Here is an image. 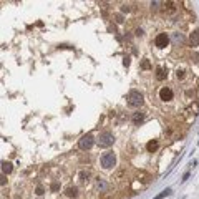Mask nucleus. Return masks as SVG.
Returning <instances> with one entry per match:
<instances>
[{"label": "nucleus", "mask_w": 199, "mask_h": 199, "mask_svg": "<svg viewBox=\"0 0 199 199\" xmlns=\"http://www.w3.org/2000/svg\"><path fill=\"white\" fill-rule=\"evenodd\" d=\"M12 169H13L12 163H8V161H2V173H3V174H10V173H12Z\"/></svg>", "instance_id": "6e6552de"}, {"label": "nucleus", "mask_w": 199, "mask_h": 199, "mask_svg": "<svg viewBox=\"0 0 199 199\" xmlns=\"http://www.w3.org/2000/svg\"><path fill=\"white\" fill-rule=\"evenodd\" d=\"M146 149H148L149 153L156 151V149H158V141H156V139H151V141H149V143L146 144Z\"/></svg>", "instance_id": "1a4fd4ad"}, {"label": "nucleus", "mask_w": 199, "mask_h": 199, "mask_svg": "<svg viewBox=\"0 0 199 199\" xmlns=\"http://www.w3.org/2000/svg\"><path fill=\"white\" fill-rule=\"evenodd\" d=\"M37 194H38V196H42V194H43V188H42V186L37 188Z\"/></svg>", "instance_id": "6ab92c4d"}, {"label": "nucleus", "mask_w": 199, "mask_h": 199, "mask_svg": "<svg viewBox=\"0 0 199 199\" xmlns=\"http://www.w3.org/2000/svg\"><path fill=\"white\" fill-rule=\"evenodd\" d=\"M88 179H90V173L88 171H81L80 173V181L81 183H88Z\"/></svg>", "instance_id": "2eb2a0df"}, {"label": "nucleus", "mask_w": 199, "mask_h": 199, "mask_svg": "<svg viewBox=\"0 0 199 199\" xmlns=\"http://www.w3.org/2000/svg\"><path fill=\"white\" fill-rule=\"evenodd\" d=\"M143 101H144V98H143V95L139 93V91L131 90L129 93H128V105H129V106H134V108H138V106L143 105Z\"/></svg>", "instance_id": "f257e3e1"}, {"label": "nucleus", "mask_w": 199, "mask_h": 199, "mask_svg": "<svg viewBox=\"0 0 199 199\" xmlns=\"http://www.w3.org/2000/svg\"><path fill=\"white\" fill-rule=\"evenodd\" d=\"M113 143H115V136H113V133H110V131H105V133H101L98 136V144L101 148H108Z\"/></svg>", "instance_id": "f03ea898"}, {"label": "nucleus", "mask_w": 199, "mask_h": 199, "mask_svg": "<svg viewBox=\"0 0 199 199\" xmlns=\"http://www.w3.org/2000/svg\"><path fill=\"white\" fill-rule=\"evenodd\" d=\"M178 78H183V76H184V71H181V70H178Z\"/></svg>", "instance_id": "412c9836"}, {"label": "nucleus", "mask_w": 199, "mask_h": 199, "mask_svg": "<svg viewBox=\"0 0 199 199\" xmlns=\"http://www.w3.org/2000/svg\"><path fill=\"white\" fill-rule=\"evenodd\" d=\"M189 40H191V45L192 47H197L199 45V30H194L191 33V37H189Z\"/></svg>", "instance_id": "0eeeda50"}, {"label": "nucleus", "mask_w": 199, "mask_h": 199, "mask_svg": "<svg viewBox=\"0 0 199 199\" xmlns=\"http://www.w3.org/2000/svg\"><path fill=\"white\" fill-rule=\"evenodd\" d=\"M173 42H174V43H183V42H184V37L181 35V33L176 32V33H173Z\"/></svg>", "instance_id": "ddd939ff"}, {"label": "nucleus", "mask_w": 199, "mask_h": 199, "mask_svg": "<svg viewBox=\"0 0 199 199\" xmlns=\"http://www.w3.org/2000/svg\"><path fill=\"white\" fill-rule=\"evenodd\" d=\"M169 194H171V189L168 188V189H164V191H161V192H159L158 196H156V197H153V199H163V197H168Z\"/></svg>", "instance_id": "4468645a"}, {"label": "nucleus", "mask_w": 199, "mask_h": 199, "mask_svg": "<svg viewBox=\"0 0 199 199\" xmlns=\"http://www.w3.org/2000/svg\"><path fill=\"white\" fill-rule=\"evenodd\" d=\"M141 66H143V68H149V61H148V60H144V61L141 63Z\"/></svg>", "instance_id": "a211bd4d"}, {"label": "nucleus", "mask_w": 199, "mask_h": 199, "mask_svg": "<svg viewBox=\"0 0 199 199\" xmlns=\"http://www.w3.org/2000/svg\"><path fill=\"white\" fill-rule=\"evenodd\" d=\"M66 196H68V197H76V196H78V189H76V188H68V189H66Z\"/></svg>", "instance_id": "9b49d317"}, {"label": "nucleus", "mask_w": 199, "mask_h": 199, "mask_svg": "<svg viewBox=\"0 0 199 199\" xmlns=\"http://www.w3.org/2000/svg\"><path fill=\"white\" fill-rule=\"evenodd\" d=\"M158 5H159V3H158V2H154V3H151V8H154V10H156Z\"/></svg>", "instance_id": "5701e85b"}, {"label": "nucleus", "mask_w": 199, "mask_h": 199, "mask_svg": "<svg viewBox=\"0 0 199 199\" xmlns=\"http://www.w3.org/2000/svg\"><path fill=\"white\" fill-rule=\"evenodd\" d=\"M93 143H95L93 134H85V136H81L80 143H78V146H80L81 149H90L91 146H93Z\"/></svg>", "instance_id": "20e7f679"}, {"label": "nucleus", "mask_w": 199, "mask_h": 199, "mask_svg": "<svg viewBox=\"0 0 199 199\" xmlns=\"http://www.w3.org/2000/svg\"><path fill=\"white\" fill-rule=\"evenodd\" d=\"M116 164V156H115V153H105L103 156H101V166H103L105 169H111Z\"/></svg>", "instance_id": "7ed1b4c3"}, {"label": "nucleus", "mask_w": 199, "mask_h": 199, "mask_svg": "<svg viewBox=\"0 0 199 199\" xmlns=\"http://www.w3.org/2000/svg\"><path fill=\"white\" fill-rule=\"evenodd\" d=\"M96 188H98L100 191H105V189L108 188V184H106V181H103L101 178H98L96 179Z\"/></svg>", "instance_id": "9d476101"}, {"label": "nucleus", "mask_w": 199, "mask_h": 199, "mask_svg": "<svg viewBox=\"0 0 199 199\" xmlns=\"http://www.w3.org/2000/svg\"><path fill=\"white\" fill-rule=\"evenodd\" d=\"M154 43H156L158 48H164V47H168V43H169V37L166 33H159L156 37V40H154Z\"/></svg>", "instance_id": "39448f33"}, {"label": "nucleus", "mask_w": 199, "mask_h": 199, "mask_svg": "<svg viewBox=\"0 0 199 199\" xmlns=\"http://www.w3.org/2000/svg\"><path fill=\"white\" fill-rule=\"evenodd\" d=\"M58 189H60V184H58V183H53V184H52V191H58Z\"/></svg>", "instance_id": "f3484780"}, {"label": "nucleus", "mask_w": 199, "mask_h": 199, "mask_svg": "<svg viewBox=\"0 0 199 199\" xmlns=\"http://www.w3.org/2000/svg\"><path fill=\"white\" fill-rule=\"evenodd\" d=\"M159 98H161L163 101H171L173 100V91L164 86V88L159 90Z\"/></svg>", "instance_id": "423d86ee"}, {"label": "nucleus", "mask_w": 199, "mask_h": 199, "mask_svg": "<svg viewBox=\"0 0 199 199\" xmlns=\"http://www.w3.org/2000/svg\"><path fill=\"white\" fill-rule=\"evenodd\" d=\"M121 10H123V12H129V7L128 5H123V7H121Z\"/></svg>", "instance_id": "4be33fe9"}, {"label": "nucleus", "mask_w": 199, "mask_h": 199, "mask_svg": "<svg viewBox=\"0 0 199 199\" xmlns=\"http://www.w3.org/2000/svg\"><path fill=\"white\" fill-rule=\"evenodd\" d=\"M5 183H7V178H5V174H3V176H2V181H0V184H2V186H5Z\"/></svg>", "instance_id": "aec40b11"}, {"label": "nucleus", "mask_w": 199, "mask_h": 199, "mask_svg": "<svg viewBox=\"0 0 199 199\" xmlns=\"http://www.w3.org/2000/svg\"><path fill=\"white\" fill-rule=\"evenodd\" d=\"M156 78L158 80H164V78H166V71H164V68H158L156 70Z\"/></svg>", "instance_id": "dca6fc26"}, {"label": "nucleus", "mask_w": 199, "mask_h": 199, "mask_svg": "<svg viewBox=\"0 0 199 199\" xmlns=\"http://www.w3.org/2000/svg\"><path fill=\"white\" fill-rule=\"evenodd\" d=\"M143 118H144V113L138 111V113L133 115V123H139V121H143Z\"/></svg>", "instance_id": "f8f14e48"}]
</instances>
